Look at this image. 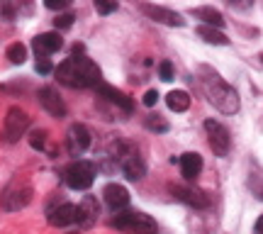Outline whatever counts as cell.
Masks as SVG:
<instances>
[{"instance_id": "obj_1", "label": "cell", "mask_w": 263, "mask_h": 234, "mask_svg": "<svg viewBox=\"0 0 263 234\" xmlns=\"http://www.w3.org/2000/svg\"><path fill=\"white\" fill-rule=\"evenodd\" d=\"M200 85H202V91H205L207 100L215 105L219 113L224 115H236L239 113V95L232 85L227 83L222 76L212 71L210 66H200Z\"/></svg>"}, {"instance_id": "obj_2", "label": "cell", "mask_w": 263, "mask_h": 234, "mask_svg": "<svg viewBox=\"0 0 263 234\" xmlns=\"http://www.w3.org/2000/svg\"><path fill=\"white\" fill-rule=\"evenodd\" d=\"M57 78L59 83L68 85V88H90V85L95 88L100 83V68L88 57H71L59 64Z\"/></svg>"}, {"instance_id": "obj_3", "label": "cell", "mask_w": 263, "mask_h": 234, "mask_svg": "<svg viewBox=\"0 0 263 234\" xmlns=\"http://www.w3.org/2000/svg\"><path fill=\"white\" fill-rule=\"evenodd\" d=\"M29 200H32V186L25 178H12L8 186L3 188V193H0V205L5 210H10V212L27 207Z\"/></svg>"}, {"instance_id": "obj_4", "label": "cell", "mask_w": 263, "mask_h": 234, "mask_svg": "<svg viewBox=\"0 0 263 234\" xmlns=\"http://www.w3.org/2000/svg\"><path fill=\"white\" fill-rule=\"evenodd\" d=\"M110 225L129 234H156V222L144 212H117Z\"/></svg>"}, {"instance_id": "obj_5", "label": "cell", "mask_w": 263, "mask_h": 234, "mask_svg": "<svg viewBox=\"0 0 263 234\" xmlns=\"http://www.w3.org/2000/svg\"><path fill=\"white\" fill-rule=\"evenodd\" d=\"M64 181L68 188L73 190H88L95 181V166L90 161H73L68 169L64 171Z\"/></svg>"}, {"instance_id": "obj_6", "label": "cell", "mask_w": 263, "mask_h": 234, "mask_svg": "<svg viewBox=\"0 0 263 234\" xmlns=\"http://www.w3.org/2000/svg\"><path fill=\"white\" fill-rule=\"evenodd\" d=\"M29 130V115L22 107H10L3 122V139L8 144L20 141V137H25V132Z\"/></svg>"}, {"instance_id": "obj_7", "label": "cell", "mask_w": 263, "mask_h": 234, "mask_svg": "<svg viewBox=\"0 0 263 234\" xmlns=\"http://www.w3.org/2000/svg\"><path fill=\"white\" fill-rule=\"evenodd\" d=\"M205 132H207V141H210V149L215 151V156H229L232 151V134L222 122L217 120H205Z\"/></svg>"}, {"instance_id": "obj_8", "label": "cell", "mask_w": 263, "mask_h": 234, "mask_svg": "<svg viewBox=\"0 0 263 234\" xmlns=\"http://www.w3.org/2000/svg\"><path fill=\"white\" fill-rule=\"evenodd\" d=\"M88 147H90V130L85 124H81V122L71 124L68 132H66V149H68V154L71 156H83Z\"/></svg>"}, {"instance_id": "obj_9", "label": "cell", "mask_w": 263, "mask_h": 234, "mask_svg": "<svg viewBox=\"0 0 263 234\" xmlns=\"http://www.w3.org/2000/svg\"><path fill=\"white\" fill-rule=\"evenodd\" d=\"M141 12H144V15H146L149 20H154V22L168 25V27H183V25H185V20H183V15H180V12L163 8V5H151V3H141Z\"/></svg>"}, {"instance_id": "obj_10", "label": "cell", "mask_w": 263, "mask_h": 234, "mask_svg": "<svg viewBox=\"0 0 263 234\" xmlns=\"http://www.w3.org/2000/svg\"><path fill=\"white\" fill-rule=\"evenodd\" d=\"M37 98H39V105H42L51 117H57V120L66 117V103L61 100V95H59V91L54 88V85H44V88H39Z\"/></svg>"}, {"instance_id": "obj_11", "label": "cell", "mask_w": 263, "mask_h": 234, "mask_svg": "<svg viewBox=\"0 0 263 234\" xmlns=\"http://www.w3.org/2000/svg\"><path fill=\"white\" fill-rule=\"evenodd\" d=\"M171 193L178 197V200H183V203H188V205H193V207H200V210H205V207L212 205L210 195L195 186H171Z\"/></svg>"}, {"instance_id": "obj_12", "label": "cell", "mask_w": 263, "mask_h": 234, "mask_svg": "<svg viewBox=\"0 0 263 234\" xmlns=\"http://www.w3.org/2000/svg\"><path fill=\"white\" fill-rule=\"evenodd\" d=\"M98 215H100V205H98V197L83 195L81 205L76 207V222H78V227H83V229L93 227L95 222H98Z\"/></svg>"}, {"instance_id": "obj_13", "label": "cell", "mask_w": 263, "mask_h": 234, "mask_svg": "<svg viewBox=\"0 0 263 234\" xmlns=\"http://www.w3.org/2000/svg\"><path fill=\"white\" fill-rule=\"evenodd\" d=\"M61 47H64V39H61L59 32H44V34L34 37V42H32V49H34L37 59L51 57V54H57Z\"/></svg>"}, {"instance_id": "obj_14", "label": "cell", "mask_w": 263, "mask_h": 234, "mask_svg": "<svg viewBox=\"0 0 263 234\" xmlns=\"http://www.w3.org/2000/svg\"><path fill=\"white\" fill-rule=\"evenodd\" d=\"M103 197H105V203H107V207L115 210V212L129 205V193H127V188L120 186V183H107V186L103 188Z\"/></svg>"}, {"instance_id": "obj_15", "label": "cell", "mask_w": 263, "mask_h": 234, "mask_svg": "<svg viewBox=\"0 0 263 234\" xmlns=\"http://www.w3.org/2000/svg\"><path fill=\"white\" fill-rule=\"evenodd\" d=\"M95 91H98V95H100V98H105V100H110V103L117 105L120 110H124V113H132V107H134V105H132V100L122 93V91H117V88H112V85L103 83V81H100V83L95 85Z\"/></svg>"}, {"instance_id": "obj_16", "label": "cell", "mask_w": 263, "mask_h": 234, "mask_svg": "<svg viewBox=\"0 0 263 234\" xmlns=\"http://www.w3.org/2000/svg\"><path fill=\"white\" fill-rule=\"evenodd\" d=\"M73 222H76V205H71V203H61V205L49 210V225L68 227Z\"/></svg>"}, {"instance_id": "obj_17", "label": "cell", "mask_w": 263, "mask_h": 234, "mask_svg": "<svg viewBox=\"0 0 263 234\" xmlns=\"http://www.w3.org/2000/svg\"><path fill=\"white\" fill-rule=\"evenodd\" d=\"M178 166L185 181H195L200 176V171H202V156L195 154V151H188V154H183L178 159Z\"/></svg>"}, {"instance_id": "obj_18", "label": "cell", "mask_w": 263, "mask_h": 234, "mask_svg": "<svg viewBox=\"0 0 263 234\" xmlns=\"http://www.w3.org/2000/svg\"><path fill=\"white\" fill-rule=\"evenodd\" d=\"M122 171L129 181H141V178L146 176V164L137 154H127L122 159Z\"/></svg>"}, {"instance_id": "obj_19", "label": "cell", "mask_w": 263, "mask_h": 234, "mask_svg": "<svg viewBox=\"0 0 263 234\" xmlns=\"http://www.w3.org/2000/svg\"><path fill=\"white\" fill-rule=\"evenodd\" d=\"M193 15H195L197 20H202L205 25H210V27H217V29L224 27V15L215 8H195Z\"/></svg>"}, {"instance_id": "obj_20", "label": "cell", "mask_w": 263, "mask_h": 234, "mask_svg": "<svg viewBox=\"0 0 263 234\" xmlns=\"http://www.w3.org/2000/svg\"><path fill=\"white\" fill-rule=\"evenodd\" d=\"M197 34L205 39L207 44H217V47H227V44H229V39H227L224 32L217 27H210V25H200V27H197Z\"/></svg>"}, {"instance_id": "obj_21", "label": "cell", "mask_w": 263, "mask_h": 234, "mask_svg": "<svg viewBox=\"0 0 263 234\" xmlns=\"http://www.w3.org/2000/svg\"><path fill=\"white\" fill-rule=\"evenodd\" d=\"M166 105H168V110H173V113H185L190 107V95L185 91H171L166 95Z\"/></svg>"}, {"instance_id": "obj_22", "label": "cell", "mask_w": 263, "mask_h": 234, "mask_svg": "<svg viewBox=\"0 0 263 234\" xmlns=\"http://www.w3.org/2000/svg\"><path fill=\"white\" fill-rule=\"evenodd\" d=\"M5 57L10 59V64L22 66V64H25V59H27V47H25V44H20V42H15V44H10V47H8Z\"/></svg>"}, {"instance_id": "obj_23", "label": "cell", "mask_w": 263, "mask_h": 234, "mask_svg": "<svg viewBox=\"0 0 263 234\" xmlns=\"http://www.w3.org/2000/svg\"><path fill=\"white\" fill-rule=\"evenodd\" d=\"M146 130H151V132H168V122L161 120L159 115H149V117H146Z\"/></svg>"}, {"instance_id": "obj_24", "label": "cell", "mask_w": 263, "mask_h": 234, "mask_svg": "<svg viewBox=\"0 0 263 234\" xmlns=\"http://www.w3.org/2000/svg\"><path fill=\"white\" fill-rule=\"evenodd\" d=\"M93 5L100 15H112L117 10V0H93Z\"/></svg>"}, {"instance_id": "obj_25", "label": "cell", "mask_w": 263, "mask_h": 234, "mask_svg": "<svg viewBox=\"0 0 263 234\" xmlns=\"http://www.w3.org/2000/svg\"><path fill=\"white\" fill-rule=\"evenodd\" d=\"M29 144H32V149H44V144H47V132L44 130H37L32 132V137H29Z\"/></svg>"}, {"instance_id": "obj_26", "label": "cell", "mask_w": 263, "mask_h": 234, "mask_svg": "<svg viewBox=\"0 0 263 234\" xmlns=\"http://www.w3.org/2000/svg\"><path fill=\"white\" fill-rule=\"evenodd\" d=\"M73 12H64V15H59L57 20H54V27H57V32L59 29H68V27H73Z\"/></svg>"}, {"instance_id": "obj_27", "label": "cell", "mask_w": 263, "mask_h": 234, "mask_svg": "<svg viewBox=\"0 0 263 234\" xmlns=\"http://www.w3.org/2000/svg\"><path fill=\"white\" fill-rule=\"evenodd\" d=\"M159 76H161V81H173V64H171L168 59L159 64Z\"/></svg>"}, {"instance_id": "obj_28", "label": "cell", "mask_w": 263, "mask_h": 234, "mask_svg": "<svg viewBox=\"0 0 263 234\" xmlns=\"http://www.w3.org/2000/svg\"><path fill=\"white\" fill-rule=\"evenodd\" d=\"M34 68H37V74H42V76H47V74H51V71H54V68H51V61H49V59H37Z\"/></svg>"}, {"instance_id": "obj_29", "label": "cell", "mask_w": 263, "mask_h": 234, "mask_svg": "<svg viewBox=\"0 0 263 234\" xmlns=\"http://www.w3.org/2000/svg\"><path fill=\"white\" fill-rule=\"evenodd\" d=\"M44 5H47L49 10H64L71 5V0H44Z\"/></svg>"}, {"instance_id": "obj_30", "label": "cell", "mask_w": 263, "mask_h": 234, "mask_svg": "<svg viewBox=\"0 0 263 234\" xmlns=\"http://www.w3.org/2000/svg\"><path fill=\"white\" fill-rule=\"evenodd\" d=\"M156 100H159V93H156V91H146V95H144V105H146V107H154Z\"/></svg>"}, {"instance_id": "obj_31", "label": "cell", "mask_w": 263, "mask_h": 234, "mask_svg": "<svg viewBox=\"0 0 263 234\" xmlns=\"http://www.w3.org/2000/svg\"><path fill=\"white\" fill-rule=\"evenodd\" d=\"M229 3H232L236 10H249L254 5V0H229Z\"/></svg>"}, {"instance_id": "obj_32", "label": "cell", "mask_w": 263, "mask_h": 234, "mask_svg": "<svg viewBox=\"0 0 263 234\" xmlns=\"http://www.w3.org/2000/svg\"><path fill=\"white\" fill-rule=\"evenodd\" d=\"M254 234H263V215L256 220V225H254Z\"/></svg>"}, {"instance_id": "obj_33", "label": "cell", "mask_w": 263, "mask_h": 234, "mask_svg": "<svg viewBox=\"0 0 263 234\" xmlns=\"http://www.w3.org/2000/svg\"><path fill=\"white\" fill-rule=\"evenodd\" d=\"M261 59H263V57H261Z\"/></svg>"}]
</instances>
